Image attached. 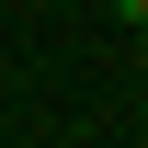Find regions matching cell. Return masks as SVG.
Listing matches in <instances>:
<instances>
[{
  "label": "cell",
  "instance_id": "6da1fadb",
  "mask_svg": "<svg viewBox=\"0 0 148 148\" xmlns=\"http://www.w3.org/2000/svg\"><path fill=\"white\" fill-rule=\"evenodd\" d=\"M114 23H137V34H148V0H114Z\"/></svg>",
  "mask_w": 148,
  "mask_h": 148
}]
</instances>
